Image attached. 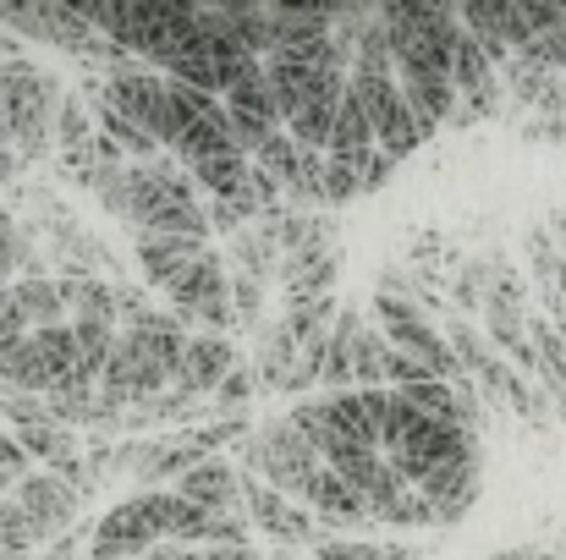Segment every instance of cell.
<instances>
[{
  "label": "cell",
  "instance_id": "1",
  "mask_svg": "<svg viewBox=\"0 0 566 560\" xmlns=\"http://www.w3.org/2000/svg\"><path fill=\"white\" fill-rule=\"evenodd\" d=\"M385 462L418 489L429 473L440 467H457V462H479V434L462 429V423H446V418H429L418 412L407 395L390 390V418H385Z\"/></svg>",
  "mask_w": 566,
  "mask_h": 560
},
{
  "label": "cell",
  "instance_id": "3",
  "mask_svg": "<svg viewBox=\"0 0 566 560\" xmlns=\"http://www.w3.org/2000/svg\"><path fill=\"white\" fill-rule=\"evenodd\" d=\"M166 539H171V489H144V495H133V500H122L99 517L88 550H105L116 560H144Z\"/></svg>",
  "mask_w": 566,
  "mask_h": 560
},
{
  "label": "cell",
  "instance_id": "20",
  "mask_svg": "<svg viewBox=\"0 0 566 560\" xmlns=\"http://www.w3.org/2000/svg\"><path fill=\"white\" fill-rule=\"evenodd\" d=\"M231 314H237V325H259V314H264V281L231 270Z\"/></svg>",
  "mask_w": 566,
  "mask_h": 560
},
{
  "label": "cell",
  "instance_id": "18",
  "mask_svg": "<svg viewBox=\"0 0 566 560\" xmlns=\"http://www.w3.org/2000/svg\"><path fill=\"white\" fill-rule=\"evenodd\" d=\"M39 539V528H33V517L17 506V500H0V550H17V556H28V545Z\"/></svg>",
  "mask_w": 566,
  "mask_h": 560
},
{
  "label": "cell",
  "instance_id": "4",
  "mask_svg": "<svg viewBox=\"0 0 566 560\" xmlns=\"http://www.w3.org/2000/svg\"><path fill=\"white\" fill-rule=\"evenodd\" d=\"M336 275H342V247H336V225L331 220H314V236L297 247V253H286L281 258V297H286V308L292 303H319V297H336L331 286H336Z\"/></svg>",
  "mask_w": 566,
  "mask_h": 560
},
{
  "label": "cell",
  "instance_id": "6",
  "mask_svg": "<svg viewBox=\"0 0 566 560\" xmlns=\"http://www.w3.org/2000/svg\"><path fill=\"white\" fill-rule=\"evenodd\" d=\"M177 495L192 500V506H203V511H214V517H242L248 511V500H242V467H231L220 456H203L188 478L177 484Z\"/></svg>",
  "mask_w": 566,
  "mask_h": 560
},
{
  "label": "cell",
  "instance_id": "24",
  "mask_svg": "<svg viewBox=\"0 0 566 560\" xmlns=\"http://www.w3.org/2000/svg\"><path fill=\"white\" fill-rule=\"evenodd\" d=\"M144 560H203V550H192V545H171V539H166L160 550H149Z\"/></svg>",
  "mask_w": 566,
  "mask_h": 560
},
{
  "label": "cell",
  "instance_id": "2",
  "mask_svg": "<svg viewBox=\"0 0 566 560\" xmlns=\"http://www.w3.org/2000/svg\"><path fill=\"white\" fill-rule=\"evenodd\" d=\"M171 314L188 325V336H231L237 314H231V286H226V264L214 247H203L188 270L166 286Z\"/></svg>",
  "mask_w": 566,
  "mask_h": 560
},
{
  "label": "cell",
  "instance_id": "11",
  "mask_svg": "<svg viewBox=\"0 0 566 560\" xmlns=\"http://www.w3.org/2000/svg\"><path fill=\"white\" fill-rule=\"evenodd\" d=\"M220 99H226L231 110H242V116H259V121H275V127H281V110H275V88H270L264 61L231 66L226 83H220Z\"/></svg>",
  "mask_w": 566,
  "mask_h": 560
},
{
  "label": "cell",
  "instance_id": "10",
  "mask_svg": "<svg viewBox=\"0 0 566 560\" xmlns=\"http://www.w3.org/2000/svg\"><path fill=\"white\" fill-rule=\"evenodd\" d=\"M423 500L434 506V522L446 528V522H457L473 500H479V462H457V467H440V473H429L423 484Z\"/></svg>",
  "mask_w": 566,
  "mask_h": 560
},
{
  "label": "cell",
  "instance_id": "21",
  "mask_svg": "<svg viewBox=\"0 0 566 560\" xmlns=\"http://www.w3.org/2000/svg\"><path fill=\"white\" fill-rule=\"evenodd\" d=\"M28 445L17 440V434H0V489H11V484H22V478H33L28 473Z\"/></svg>",
  "mask_w": 566,
  "mask_h": 560
},
{
  "label": "cell",
  "instance_id": "26",
  "mask_svg": "<svg viewBox=\"0 0 566 560\" xmlns=\"http://www.w3.org/2000/svg\"><path fill=\"white\" fill-rule=\"evenodd\" d=\"M545 550H534V545H517V550H501V556H490V560H539Z\"/></svg>",
  "mask_w": 566,
  "mask_h": 560
},
{
  "label": "cell",
  "instance_id": "19",
  "mask_svg": "<svg viewBox=\"0 0 566 560\" xmlns=\"http://www.w3.org/2000/svg\"><path fill=\"white\" fill-rule=\"evenodd\" d=\"M364 192V166H347V160H331L325 166V209H342Z\"/></svg>",
  "mask_w": 566,
  "mask_h": 560
},
{
  "label": "cell",
  "instance_id": "7",
  "mask_svg": "<svg viewBox=\"0 0 566 560\" xmlns=\"http://www.w3.org/2000/svg\"><path fill=\"white\" fill-rule=\"evenodd\" d=\"M28 517H33V528H39V539H50V533H61L72 517H77V489L72 484H61L55 473H33V478H22L17 484V495H11Z\"/></svg>",
  "mask_w": 566,
  "mask_h": 560
},
{
  "label": "cell",
  "instance_id": "8",
  "mask_svg": "<svg viewBox=\"0 0 566 560\" xmlns=\"http://www.w3.org/2000/svg\"><path fill=\"white\" fill-rule=\"evenodd\" d=\"M209 242H192V236H166V231H138L133 236V258H138V270H144V281L149 286H171L182 270H188L192 258L203 253Z\"/></svg>",
  "mask_w": 566,
  "mask_h": 560
},
{
  "label": "cell",
  "instance_id": "14",
  "mask_svg": "<svg viewBox=\"0 0 566 560\" xmlns=\"http://www.w3.org/2000/svg\"><path fill=\"white\" fill-rule=\"evenodd\" d=\"M385 369H390V336L369 319V325L358 330V341H353V373H358V390H390V384H385Z\"/></svg>",
  "mask_w": 566,
  "mask_h": 560
},
{
  "label": "cell",
  "instance_id": "5",
  "mask_svg": "<svg viewBox=\"0 0 566 560\" xmlns=\"http://www.w3.org/2000/svg\"><path fill=\"white\" fill-rule=\"evenodd\" d=\"M237 369H242V358H237V341L231 336H188V352H182V369L171 379V390L192 401V395L220 390Z\"/></svg>",
  "mask_w": 566,
  "mask_h": 560
},
{
  "label": "cell",
  "instance_id": "13",
  "mask_svg": "<svg viewBox=\"0 0 566 560\" xmlns=\"http://www.w3.org/2000/svg\"><path fill=\"white\" fill-rule=\"evenodd\" d=\"M11 292H17V308H22V319H28V336L72 325V319H66V297H61V281H50V275H33V281H17Z\"/></svg>",
  "mask_w": 566,
  "mask_h": 560
},
{
  "label": "cell",
  "instance_id": "22",
  "mask_svg": "<svg viewBox=\"0 0 566 560\" xmlns=\"http://www.w3.org/2000/svg\"><path fill=\"white\" fill-rule=\"evenodd\" d=\"M22 336H28V319H22V308H17V292L0 286V347H6V341H22Z\"/></svg>",
  "mask_w": 566,
  "mask_h": 560
},
{
  "label": "cell",
  "instance_id": "17",
  "mask_svg": "<svg viewBox=\"0 0 566 560\" xmlns=\"http://www.w3.org/2000/svg\"><path fill=\"white\" fill-rule=\"evenodd\" d=\"M0 418H6V423H17V434H22V429H44V423H55V412H50V395L6 390V384H0Z\"/></svg>",
  "mask_w": 566,
  "mask_h": 560
},
{
  "label": "cell",
  "instance_id": "23",
  "mask_svg": "<svg viewBox=\"0 0 566 560\" xmlns=\"http://www.w3.org/2000/svg\"><path fill=\"white\" fill-rule=\"evenodd\" d=\"M214 395H220V406H242V401L253 395V373L237 369L231 379H226V384H220V390H214Z\"/></svg>",
  "mask_w": 566,
  "mask_h": 560
},
{
  "label": "cell",
  "instance_id": "16",
  "mask_svg": "<svg viewBox=\"0 0 566 560\" xmlns=\"http://www.w3.org/2000/svg\"><path fill=\"white\" fill-rule=\"evenodd\" d=\"M314 560H418L407 545H375V539H342V533H331V539H319Z\"/></svg>",
  "mask_w": 566,
  "mask_h": 560
},
{
  "label": "cell",
  "instance_id": "15",
  "mask_svg": "<svg viewBox=\"0 0 566 560\" xmlns=\"http://www.w3.org/2000/svg\"><path fill=\"white\" fill-rule=\"evenodd\" d=\"M248 177H253V160L248 155H220L209 166H192V182L203 187L209 198H242L248 192Z\"/></svg>",
  "mask_w": 566,
  "mask_h": 560
},
{
  "label": "cell",
  "instance_id": "27",
  "mask_svg": "<svg viewBox=\"0 0 566 560\" xmlns=\"http://www.w3.org/2000/svg\"><path fill=\"white\" fill-rule=\"evenodd\" d=\"M275 560H314V556H303V550H275Z\"/></svg>",
  "mask_w": 566,
  "mask_h": 560
},
{
  "label": "cell",
  "instance_id": "9",
  "mask_svg": "<svg viewBox=\"0 0 566 560\" xmlns=\"http://www.w3.org/2000/svg\"><path fill=\"white\" fill-rule=\"evenodd\" d=\"M303 500H308V511L325 522V533H331V528H358V522H369V517H375V511H369V500H364L347 478H336L331 467L314 478V489H308Z\"/></svg>",
  "mask_w": 566,
  "mask_h": 560
},
{
  "label": "cell",
  "instance_id": "12",
  "mask_svg": "<svg viewBox=\"0 0 566 560\" xmlns=\"http://www.w3.org/2000/svg\"><path fill=\"white\" fill-rule=\"evenodd\" d=\"M72 325H116V286L99 275H55Z\"/></svg>",
  "mask_w": 566,
  "mask_h": 560
},
{
  "label": "cell",
  "instance_id": "25",
  "mask_svg": "<svg viewBox=\"0 0 566 560\" xmlns=\"http://www.w3.org/2000/svg\"><path fill=\"white\" fill-rule=\"evenodd\" d=\"M203 560H259L253 545H226V550H203Z\"/></svg>",
  "mask_w": 566,
  "mask_h": 560
}]
</instances>
